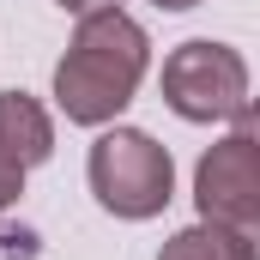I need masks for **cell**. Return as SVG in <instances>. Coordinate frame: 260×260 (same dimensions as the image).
<instances>
[{"instance_id": "8992f818", "label": "cell", "mask_w": 260, "mask_h": 260, "mask_svg": "<svg viewBox=\"0 0 260 260\" xmlns=\"http://www.w3.org/2000/svg\"><path fill=\"white\" fill-rule=\"evenodd\" d=\"M157 260H260L254 248V230H230V224H188V230H176Z\"/></svg>"}, {"instance_id": "7a4b0ae2", "label": "cell", "mask_w": 260, "mask_h": 260, "mask_svg": "<svg viewBox=\"0 0 260 260\" xmlns=\"http://www.w3.org/2000/svg\"><path fill=\"white\" fill-rule=\"evenodd\" d=\"M85 182L97 206L121 224H145L157 218L170 200H176V157L170 145H157L145 127H109L91 139V157H85Z\"/></svg>"}, {"instance_id": "9c48e42d", "label": "cell", "mask_w": 260, "mask_h": 260, "mask_svg": "<svg viewBox=\"0 0 260 260\" xmlns=\"http://www.w3.org/2000/svg\"><path fill=\"white\" fill-rule=\"evenodd\" d=\"M157 12H194V6H206V0H151Z\"/></svg>"}, {"instance_id": "ba28073f", "label": "cell", "mask_w": 260, "mask_h": 260, "mask_svg": "<svg viewBox=\"0 0 260 260\" xmlns=\"http://www.w3.org/2000/svg\"><path fill=\"white\" fill-rule=\"evenodd\" d=\"M61 12H73V18H91V12H109V6H121V0H55Z\"/></svg>"}, {"instance_id": "52a82bcc", "label": "cell", "mask_w": 260, "mask_h": 260, "mask_svg": "<svg viewBox=\"0 0 260 260\" xmlns=\"http://www.w3.org/2000/svg\"><path fill=\"white\" fill-rule=\"evenodd\" d=\"M18 194H24V170H12V164L0 157V212H6V206H12Z\"/></svg>"}, {"instance_id": "277c9868", "label": "cell", "mask_w": 260, "mask_h": 260, "mask_svg": "<svg viewBox=\"0 0 260 260\" xmlns=\"http://www.w3.org/2000/svg\"><path fill=\"white\" fill-rule=\"evenodd\" d=\"M194 206L206 224L260 230V127L254 103L230 115V133L194 164Z\"/></svg>"}, {"instance_id": "3957f363", "label": "cell", "mask_w": 260, "mask_h": 260, "mask_svg": "<svg viewBox=\"0 0 260 260\" xmlns=\"http://www.w3.org/2000/svg\"><path fill=\"white\" fill-rule=\"evenodd\" d=\"M157 85H164V103L194 127L230 121L236 109H248V61H242V49L212 43V37H194V43L170 49Z\"/></svg>"}, {"instance_id": "6da1fadb", "label": "cell", "mask_w": 260, "mask_h": 260, "mask_svg": "<svg viewBox=\"0 0 260 260\" xmlns=\"http://www.w3.org/2000/svg\"><path fill=\"white\" fill-rule=\"evenodd\" d=\"M151 73V37L121 6L91 12L73 24L61 67H55V103L73 127H109L133 103V91Z\"/></svg>"}, {"instance_id": "30bf717a", "label": "cell", "mask_w": 260, "mask_h": 260, "mask_svg": "<svg viewBox=\"0 0 260 260\" xmlns=\"http://www.w3.org/2000/svg\"><path fill=\"white\" fill-rule=\"evenodd\" d=\"M0 230H6V224H0Z\"/></svg>"}, {"instance_id": "5b68a950", "label": "cell", "mask_w": 260, "mask_h": 260, "mask_svg": "<svg viewBox=\"0 0 260 260\" xmlns=\"http://www.w3.org/2000/svg\"><path fill=\"white\" fill-rule=\"evenodd\" d=\"M0 157L12 170H37L55 157V115L30 91H0Z\"/></svg>"}]
</instances>
